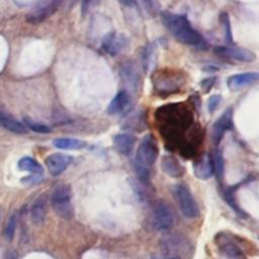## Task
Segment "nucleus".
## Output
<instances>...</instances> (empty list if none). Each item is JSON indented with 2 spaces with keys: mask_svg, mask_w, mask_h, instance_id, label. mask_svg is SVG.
<instances>
[{
  "mask_svg": "<svg viewBox=\"0 0 259 259\" xmlns=\"http://www.w3.org/2000/svg\"><path fill=\"white\" fill-rule=\"evenodd\" d=\"M213 52L221 57L233 59V60L244 62V63H251L256 60L255 53H253L249 49L241 48V47H234V46L217 47L214 48Z\"/></svg>",
  "mask_w": 259,
  "mask_h": 259,
  "instance_id": "obj_10",
  "label": "nucleus"
},
{
  "mask_svg": "<svg viewBox=\"0 0 259 259\" xmlns=\"http://www.w3.org/2000/svg\"><path fill=\"white\" fill-rule=\"evenodd\" d=\"M192 169L197 179H200V180L209 179L214 174L212 158L210 157L209 154H203L201 157L198 158V160H196L193 163Z\"/></svg>",
  "mask_w": 259,
  "mask_h": 259,
  "instance_id": "obj_15",
  "label": "nucleus"
},
{
  "mask_svg": "<svg viewBox=\"0 0 259 259\" xmlns=\"http://www.w3.org/2000/svg\"><path fill=\"white\" fill-rule=\"evenodd\" d=\"M18 168L22 171L30 172L31 175H40L44 173L41 165L31 157H23L18 161Z\"/></svg>",
  "mask_w": 259,
  "mask_h": 259,
  "instance_id": "obj_23",
  "label": "nucleus"
},
{
  "mask_svg": "<svg viewBox=\"0 0 259 259\" xmlns=\"http://www.w3.org/2000/svg\"><path fill=\"white\" fill-rule=\"evenodd\" d=\"M15 229H16V213H12L6 224V227L4 229V235L7 240L11 241L14 237L15 234Z\"/></svg>",
  "mask_w": 259,
  "mask_h": 259,
  "instance_id": "obj_28",
  "label": "nucleus"
},
{
  "mask_svg": "<svg viewBox=\"0 0 259 259\" xmlns=\"http://www.w3.org/2000/svg\"><path fill=\"white\" fill-rule=\"evenodd\" d=\"M169 259H180L179 257H172V258H169Z\"/></svg>",
  "mask_w": 259,
  "mask_h": 259,
  "instance_id": "obj_32",
  "label": "nucleus"
},
{
  "mask_svg": "<svg viewBox=\"0 0 259 259\" xmlns=\"http://www.w3.org/2000/svg\"><path fill=\"white\" fill-rule=\"evenodd\" d=\"M161 20L179 42L187 46H199L202 42V36L185 15L164 11L161 14Z\"/></svg>",
  "mask_w": 259,
  "mask_h": 259,
  "instance_id": "obj_2",
  "label": "nucleus"
},
{
  "mask_svg": "<svg viewBox=\"0 0 259 259\" xmlns=\"http://www.w3.org/2000/svg\"><path fill=\"white\" fill-rule=\"evenodd\" d=\"M158 154L159 148L156 139L153 135L147 134L138 146L134 161L136 174L142 183L147 184L149 182L151 170L157 161Z\"/></svg>",
  "mask_w": 259,
  "mask_h": 259,
  "instance_id": "obj_3",
  "label": "nucleus"
},
{
  "mask_svg": "<svg viewBox=\"0 0 259 259\" xmlns=\"http://www.w3.org/2000/svg\"><path fill=\"white\" fill-rule=\"evenodd\" d=\"M173 196L179 206L180 211L185 218L194 219L199 214V208L189 188L184 184L173 186Z\"/></svg>",
  "mask_w": 259,
  "mask_h": 259,
  "instance_id": "obj_5",
  "label": "nucleus"
},
{
  "mask_svg": "<svg viewBox=\"0 0 259 259\" xmlns=\"http://www.w3.org/2000/svg\"><path fill=\"white\" fill-rule=\"evenodd\" d=\"M214 80H215V78L210 77V78H206V79L201 81L200 85H201V88L204 90V92H208L209 91V89L214 84Z\"/></svg>",
  "mask_w": 259,
  "mask_h": 259,
  "instance_id": "obj_30",
  "label": "nucleus"
},
{
  "mask_svg": "<svg viewBox=\"0 0 259 259\" xmlns=\"http://www.w3.org/2000/svg\"><path fill=\"white\" fill-rule=\"evenodd\" d=\"M46 204H47V199L45 195H41L31 205L30 218H31V222L36 226H39L45 222Z\"/></svg>",
  "mask_w": 259,
  "mask_h": 259,
  "instance_id": "obj_19",
  "label": "nucleus"
},
{
  "mask_svg": "<svg viewBox=\"0 0 259 259\" xmlns=\"http://www.w3.org/2000/svg\"><path fill=\"white\" fill-rule=\"evenodd\" d=\"M184 77L181 72L163 70L153 77L154 90L159 95H169L178 92L184 85Z\"/></svg>",
  "mask_w": 259,
  "mask_h": 259,
  "instance_id": "obj_4",
  "label": "nucleus"
},
{
  "mask_svg": "<svg viewBox=\"0 0 259 259\" xmlns=\"http://www.w3.org/2000/svg\"><path fill=\"white\" fill-rule=\"evenodd\" d=\"M73 162V158L69 155L62 153H55L46 158L45 164L50 174L53 176H58L62 174Z\"/></svg>",
  "mask_w": 259,
  "mask_h": 259,
  "instance_id": "obj_11",
  "label": "nucleus"
},
{
  "mask_svg": "<svg viewBox=\"0 0 259 259\" xmlns=\"http://www.w3.org/2000/svg\"><path fill=\"white\" fill-rule=\"evenodd\" d=\"M136 144V137L132 134L121 133L113 137V146L115 150L123 156H128Z\"/></svg>",
  "mask_w": 259,
  "mask_h": 259,
  "instance_id": "obj_17",
  "label": "nucleus"
},
{
  "mask_svg": "<svg viewBox=\"0 0 259 259\" xmlns=\"http://www.w3.org/2000/svg\"><path fill=\"white\" fill-rule=\"evenodd\" d=\"M5 259H17V255L14 251H10V252L7 253Z\"/></svg>",
  "mask_w": 259,
  "mask_h": 259,
  "instance_id": "obj_31",
  "label": "nucleus"
},
{
  "mask_svg": "<svg viewBox=\"0 0 259 259\" xmlns=\"http://www.w3.org/2000/svg\"><path fill=\"white\" fill-rule=\"evenodd\" d=\"M132 106V98L127 91L121 90L115 94L107 106V112L110 115H117L127 112Z\"/></svg>",
  "mask_w": 259,
  "mask_h": 259,
  "instance_id": "obj_13",
  "label": "nucleus"
},
{
  "mask_svg": "<svg viewBox=\"0 0 259 259\" xmlns=\"http://www.w3.org/2000/svg\"><path fill=\"white\" fill-rule=\"evenodd\" d=\"M220 22L222 24V27L225 32V38L228 42H233V34H232V28H231V20L229 17V14L227 12H222L220 15Z\"/></svg>",
  "mask_w": 259,
  "mask_h": 259,
  "instance_id": "obj_27",
  "label": "nucleus"
},
{
  "mask_svg": "<svg viewBox=\"0 0 259 259\" xmlns=\"http://www.w3.org/2000/svg\"><path fill=\"white\" fill-rule=\"evenodd\" d=\"M155 119L168 147L177 148L186 158L196 154L202 137L199 124L193 123L192 111L186 104H165L156 110Z\"/></svg>",
  "mask_w": 259,
  "mask_h": 259,
  "instance_id": "obj_1",
  "label": "nucleus"
},
{
  "mask_svg": "<svg viewBox=\"0 0 259 259\" xmlns=\"http://www.w3.org/2000/svg\"><path fill=\"white\" fill-rule=\"evenodd\" d=\"M51 203L54 210L63 219L73 217V206L71 203V189L68 185L57 186L51 196Z\"/></svg>",
  "mask_w": 259,
  "mask_h": 259,
  "instance_id": "obj_6",
  "label": "nucleus"
},
{
  "mask_svg": "<svg viewBox=\"0 0 259 259\" xmlns=\"http://www.w3.org/2000/svg\"><path fill=\"white\" fill-rule=\"evenodd\" d=\"M221 101H222V96L220 94L211 95L207 100V109H208V111L210 113L214 112L218 109V107L220 106Z\"/></svg>",
  "mask_w": 259,
  "mask_h": 259,
  "instance_id": "obj_29",
  "label": "nucleus"
},
{
  "mask_svg": "<svg viewBox=\"0 0 259 259\" xmlns=\"http://www.w3.org/2000/svg\"><path fill=\"white\" fill-rule=\"evenodd\" d=\"M212 164H213V170L214 174L218 177V179H223L224 177V171H225V162H224V157L222 152L217 148L213 157H212Z\"/></svg>",
  "mask_w": 259,
  "mask_h": 259,
  "instance_id": "obj_24",
  "label": "nucleus"
},
{
  "mask_svg": "<svg viewBox=\"0 0 259 259\" xmlns=\"http://www.w3.org/2000/svg\"><path fill=\"white\" fill-rule=\"evenodd\" d=\"M160 166L162 171L172 178H179L184 174V167L173 155H164L161 158Z\"/></svg>",
  "mask_w": 259,
  "mask_h": 259,
  "instance_id": "obj_16",
  "label": "nucleus"
},
{
  "mask_svg": "<svg viewBox=\"0 0 259 259\" xmlns=\"http://www.w3.org/2000/svg\"><path fill=\"white\" fill-rule=\"evenodd\" d=\"M1 217H2V210H1V208H0V220H1Z\"/></svg>",
  "mask_w": 259,
  "mask_h": 259,
  "instance_id": "obj_33",
  "label": "nucleus"
},
{
  "mask_svg": "<svg viewBox=\"0 0 259 259\" xmlns=\"http://www.w3.org/2000/svg\"><path fill=\"white\" fill-rule=\"evenodd\" d=\"M256 82H259V72L251 71L238 73L230 76L228 78L227 85L231 90L237 91Z\"/></svg>",
  "mask_w": 259,
  "mask_h": 259,
  "instance_id": "obj_14",
  "label": "nucleus"
},
{
  "mask_svg": "<svg viewBox=\"0 0 259 259\" xmlns=\"http://www.w3.org/2000/svg\"><path fill=\"white\" fill-rule=\"evenodd\" d=\"M0 124L12 132V133H15V134H25L27 132L25 125L23 123H21L20 121L16 120L15 118H13L12 116L10 115H7L6 113H3V112H0Z\"/></svg>",
  "mask_w": 259,
  "mask_h": 259,
  "instance_id": "obj_20",
  "label": "nucleus"
},
{
  "mask_svg": "<svg viewBox=\"0 0 259 259\" xmlns=\"http://www.w3.org/2000/svg\"><path fill=\"white\" fill-rule=\"evenodd\" d=\"M121 75L123 79L130 82L133 86H135L139 82V76L136 69L132 66V64H124L121 68Z\"/></svg>",
  "mask_w": 259,
  "mask_h": 259,
  "instance_id": "obj_25",
  "label": "nucleus"
},
{
  "mask_svg": "<svg viewBox=\"0 0 259 259\" xmlns=\"http://www.w3.org/2000/svg\"><path fill=\"white\" fill-rule=\"evenodd\" d=\"M23 124L25 125V127L35 132V133H40V134H48L51 132V127L46 125V124H42V123H39L29 117H23Z\"/></svg>",
  "mask_w": 259,
  "mask_h": 259,
  "instance_id": "obj_26",
  "label": "nucleus"
},
{
  "mask_svg": "<svg viewBox=\"0 0 259 259\" xmlns=\"http://www.w3.org/2000/svg\"><path fill=\"white\" fill-rule=\"evenodd\" d=\"M126 47V38L115 31L107 33L101 42V48L110 56H115Z\"/></svg>",
  "mask_w": 259,
  "mask_h": 259,
  "instance_id": "obj_12",
  "label": "nucleus"
},
{
  "mask_svg": "<svg viewBox=\"0 0 259 259\" xmlns=\"http://www.w3.org/2000/svg\"><path fill=\"white\" fill-rule=\"evenodd\" d=\"M53 145L56 148L62 150H80L86 147V143L84 141L72 138H58L53 141Z\"/></svg>",
  "mask_w": 259,
  "mask_h": 259,
  "instance_id": "obj_22",
  "label": "nucleus"
},
{
  "mask_svg": "<svg viewBox=\"0 0 259 259\" xmlns=\"http://www.w3.org/2000/svg\"><path fill=\"white\" fill-rule=\"evenodd\" d=\"M217 243L224 253L228 256H239L241 254V249L235 244L231 239L227 238L225 234H220L217 237Z\"/></svg>",
  "mask_w": 259,
  "mask_h": 259,
  "instance_id": "obj_21",
  "label": "nucleus"
},
{
  "mask_svg": "<svg viewBox=\"0 0 259 259\" xmlns=\"http://www.w3.org/2000/svg\"><path fill=\"white\" fill-rule=\"evenodd\" d=\"M175 215L171 206L165 201H158L152 212V225L157 231H167L173 225Z\"/></svg>",
  "mask_w": 259,
  "mask_h": 259,
  "instance_id": "obj_7",
  "label": "nucleus"
},
{
  "mask_svg": "<svg viewBox=\"0 0 259 259\" xmlns=\"http://www.w3.org/2000/svg\"><path fill=\"white\" fill-rule=\"evenodd\" d=\"M234 127V114L233 108H227L224 113L213 122L211 126V139L215 147L218 148L219 144L223 140L227 132L231 131Z\"/></svg>",
  "mask_w": 259,
  "mask_h": 259,
  "instance_id": "obj_8",
  "label": "nucleus"
},
{
  "mask_svg": "<svg viewBox=\"0 0 259 259\" xmlns=\"http://www.w3.org/2000/svg\"><path fill=\"white\" fill-rule=\"evenodd\" d=\"M61 5V1H39L27 15L26 20L30 23H39L53 15Z\"/></svg>",
  "mask_w": 259,
  "mask_h": 259,
  "instance_id": "obj_9",
  "label": "nucleus"
},
{
  "mask_svg": "<svg viewBox=\"0 0 259 259\" xmlns=\"http://www.w3.org/2000/svg\"><path fill=\"white\" fill-rule=\"evenodd\" d=\"M157 47L154 42L148 44L142 51L141 60L142 65L146 73L152 72L157 61Z\"/></svg>",
  "mask_w": 259,
  "mask_h": 259,
  "instance_id": "obj_18",
  "label": "nucleus"
}]
</instances>
